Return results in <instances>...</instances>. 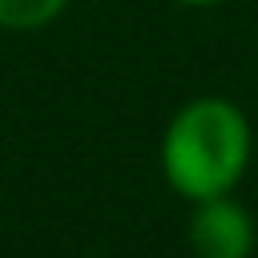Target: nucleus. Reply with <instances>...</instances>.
Here are the masks:
<instances>
[{
    "instance_id": "obj_1",
    "label": "nucleus",
    "mask_w": 258,
    "mask_h": 258,
    "mask_svg": "<svg viewBox=\"0 0 258 258\" xmlns=\"http://www.w3.org/2000/svg\"><path fill=\"white\" fill-rule=\"evenodd\" d=\"M250 145V121L234 101L194 97L169 117L161 133V173L189 202L218 198L242 181Z\"/></svg>"
},
{
    "instance_id": "obj_2",
    "label": "nucleus",
    "mask_w": 258,
    "mask_h": 258,
    "mask_svg": "<svg viewBox=\"0 0 258 258\" xmlns=\"http://www.w3.org/2000/svg\"><path fill=\"white\" fill-rule=\"evenodd\" d=\"M189 246L198 258H250L254 250V218L230 194L194 202L189 214Z\"/></svg>"
},
{
    "instance_id": "obj_3",
    "label": "nucleus",
    "mask_w": 258,
    "mask_h": 258,
    "mask_svg": "<svg viewBox=\"0 0 258 258\" xmlns=\"http://www.w3.org/2000/svg\"><path fill=\"white\" fill-rule=\"evenodd\" d=\"M73 0H0V28L8 32H36L64 16Z\"/></svg>"
},
{
    "instance_id": "obj_4",
    "label": "nucleus",
    "mask_w": 258,
    "mask_h": 258,
    "mask_svg": "<svg viewBox=\"0 0 258 258\" xmlns=\"http://www.w3.org/2000/svg\"><path fill=\"white\" fill-rule=\"evenodd\" d=\"M173 4H185V8H214V4H226V0H173Z\"/></svg>"
}]
</instances>
